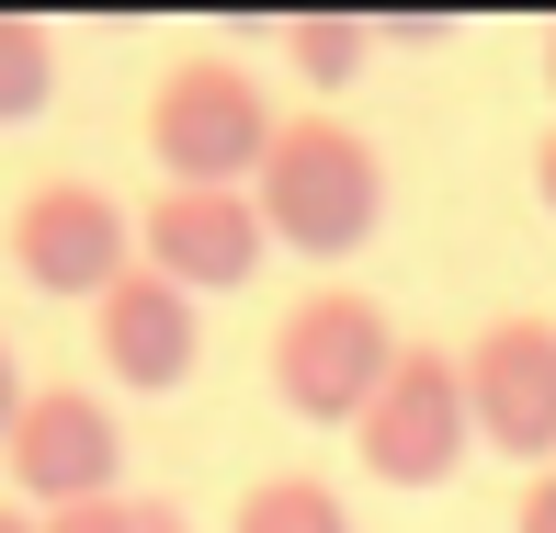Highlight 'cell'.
Here are the masks:
<instances>
[{"mask_svg":"<svg viewBox=\"0 0 556 533\" xmlns=\"http://www.w3.org/2000/svg\"><path fill=\"white\" fill-rule=\"evenodd\" d=\"M250 216L273 250H307V262H352L387 216V160L375 137H352L341 114H285L250 170Z\"/></svg>","mask_w":556,"mask_h":533,"instance_id":"6da1fadb","label":"cell"},{"mask_svg":"<svg viewBox=\"0 0 556 533\" xmlns=\"http://www.w3.org/2000/svg\"><path fill=\"white\" fill-rule=\"evenodd\" d=\"M273 125L285 114L262 103V80H250L239 58H182V68H160V91H148V160H160L182 193H250Z\"/></svg>","mask_w":556,"mask_h":533,"instance_id":"7a4b0ae2","label":"cell"},{"mask_svg":"<svg viewBox=\"0 0 556 533\" xmlns=\"http://www.w3.org/2000/svg\"><path fill=\"white\" fill-rule=\"evenodd\" d=\"M387 364H397V329L387 307H375L364 284H318V295H295L285 329H273V397H285L295 420H364V397L387 386Z\"/></svg>","mask_w":556,"mask_h":533,"instance_id":"3957f363","label":"cell"},{"mask_svg":"<svg viewBox=\"0 0 556 533\" xmlns=\"http://www.w3.org/2000/svg\"><path fill=\"white\" fill-rule=\"evenodd\" d=\"M352 454H364V477H375V488H443V477L477 454V431H466V375H454V352L397 341L387 386H375V397H364V420H352Z\"/></svg>","mask_w":556,"mask_h":533,"instance_id":"277c9868","label":"cell"},{"mask_svg":"<svg viewBox=\"0 0 556 533\" xmlns=\"http://www.w3.org/2000/svg\"><path fill=\"white\" fill-rule=\"evenodd\" d=\"M125 262H137V216L103 182H35L12 205V272L35 295H58V307H91Z\"/></svg>","mask_w":556,"mask_h":533,"instance_id":"5b68a950","label":"cell"},{"mask_svg":"<svg viewBox=\"0 0 556 533\" xmlns=\"http://www.w3.org/2000/svg\"><path fill=\"white\" fill-rule=\"evenodd\" d=\"M0 466H12V488H23V499H46V511L114 499V466H125V420H114L91 386H23L12 431H0Z\"/></svg>","mask_w":556,"mask_h":533,"instance_id":"8992f818","label":"cell"},{"mask_svg":"<svg viewBox=\"0 0 556 533\" xmlns=\"http://www.w3.org/2000/svg\"><path fill=\"white\" fill-rule=\"evenodd\" d=\"M454 375H466L477 443L522 454V466H556V318H489L454 352Z\"/></svg>","mask_w":556,"mask_h":533,"instance_id":"52a82bcc","label":"cell"},{"mask_svg":"<svg viewBox=\"0 0 556 533\" xmlns=\"http://www.w3.org/2000/svg\"><path fill=\"white\" fill-rule=\"evenodd\" d=\"M137 262L160 272V284H182V295H239L250 272L273 262V239H262V216H250V193L160 182V205L137 216Z\"/></svg>","mask_w":556,"mask_h":533,"instance_id":"ba28073f","label":"cell"},{"mask_svg":"<svg viewBox=\"0 0 556 533\" xmlns=\"http://www.w3.org/2000/svg\"><path fill=\"white\" fill-rule=\"evenodd\" d=\"M91 341H103V375L137 397H170L193 375V352H205V329H193V295L160 284L148 262H125L103 295H91Z\"/></svg>","mask_w":556,"mask_h":533,"instance_id":"9c48e42d","label":"cell"},{"mask_svg":"<svg viewBox=\"0 0 556 533\" xmlns=\"http://www.w3.org/2000/svg\"><path fill=\"white\" fill-rule=\"evenodd\" d=\"M46 103H58V35L0 12V125H35Z\"/></svg>","mask_w":556,"mask_h":533,"instance_id":"30bf717a","label":"cell"},{"mask_svg":"<svg viewBox=\"0 0 556 533\" xmlns=\"http://www.w3.org/2000/svg\"><path fill=\"white\" fill-rule=\"evenodd\" d=\"M227 533H352L341 488H318V477H262V488L227 511Z\"/></svg>","mask_w":556,"mask_h":533,"instance_id":"8fae6325","label":"cell"},{"mask_svg":"<svg viewBox=\"0 0 556 533\" xmlns=\"http://www.w3.org/2000/svg\"><path fill=\"white\" fill-rule=\"evenodd\" d=\"M364 46H375V23H352V12H295L285 23V58L307 68L318 91H341L352 68H364Z\"/></svg>","mask_w":556,"mask_h":533,"instance_id":"7c38bea8","label":"cell"},{"mask_svg":"<svg viewBox=\"0 0 556 533\" xmlns=\"http://www.w3.org/2000/svg\"><path fill=\"white\" fill-rule=\"evenodd\" d=\"M35 533H182L170 499H80V511H46Z\"/></svg>","mask_w":556,"mask_h":533,"instance_id":"4fadbf2b","label":"cell"},{"mask_svg":"<svg viewBox=\"0 0 556 533\" xmlns=\"http://www.w3.org/2000/svg\"><path fill=\"white\" fill-rule=\"evenodd\" d=\"M511 533H556V466H534V488H522V511H511Z\"/></svg>","mask_w":556,"mask_h":533,"instance_id":"5bb4252c","label":"cell"},{"mask_svg":"<svg viewBox=\"0 0 556 533\" xmlns=\"http://www.w3.org/2000/svg\"><path fill=\"white\" fill-rule=\"evenodd\" d=\"M12 409H23V364H12V341H0V431H12Z\"/></svg>","mask_w":556,"mask_h":533,"instance_id":"9a60e30c","label":"cell"},{"mask_svg":"<svg viewBox=\"0 0 556 533\" xmlns=\"http://www.w3.org/2000/svg\"><path fill=\"white\" fill-rule=\"evenodd\" d=\"M534 193H545V216H556V125H545V148H534Z\"/></svg>","mask_w":556,"mask_h":533,"instance_id":"2e32d148","label":"cell"},{"mask_svg":"<svg viewBox=\"0 0 556 533\" xmlns=\"http://www.w3.org/2000/svg\"><path fill=\"white\" fill-rule=\"evenodd\" d=\"M545 91H556V23H545Z\"/></svg>","mask_w":556,"mask_h":533,"instance_id":"e0dca14e","label":"cell"},{"mask_svg":"<svg viewBox=\"0 0 556 533\" xmlns=\"http://www.w3.org/2000/svg\"><path fill=\"white\" fill-rule=\"evenodd\" d=\"M0 533H35V522H23V511H0Z\"/></svg>","mask_w":556,"mask_h":533,"instance_id":"ac0fdd59","label":"cell"}]
</instances>
